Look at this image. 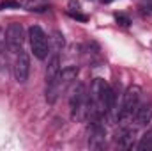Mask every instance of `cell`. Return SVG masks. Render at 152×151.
<instances>
[{"label":"cell","mask_w":152,"mask_h":151,"mask_svg":"<svg viewBox=\"0 0 152 151\" xmlns=\"http://www.w3.org/2000/svg\"><path fill=\"white\" fill-rule=\"evenodd\" d=\"M28 71H30V59H28V53L20 50L18 55H16V61H14V76L20 84H25L27 78H28Z\"/></svg>","instance_id":"6"},{"label":"cell","mask_w":152,"mask_h":151,"mask_svg":"<svg viewBox=\"0 0 152 151\" xmlns=\"http://www.w3.org/2000/svg\"><path fill=\"white\" fill-rule=\"evenodd\" d=\"M117 21H122V25H129V20L122 14H117Z\"/></svg>","instance_id":"15"},{"label":"cell","mask_w":152,"mask_h":151,"mask_svg":"<svg viewBox=\"0 0 152 151\" xmlns=\"http://www.w3.org/2000/svg\"><path fill=\"white\" fill-rule=\"evenodd\" d=\"M88 144H90V148H103V144H104V128H103L97 121H96L94 126H92Z\"/></svg>","instance_id":"8"},{"label":"cell","mask_w":152,"mask_h":151,"mask_svg":"<svg viewBox=\"0 0 152 151\" xmlns=\"http://www.w3.org/2000/svg\"><path fill=\"white\" fill-rule=\"evenodd\" d=\"M103 2H112V0H103Z\"/></svg>","instance_id":"16"},{"label":"cell","mask_w":152,"mask_h":151,"mask_svg":"<svg viewBox=\"0 0 152 151\" xmlns=\"http://www.w3.org/2000/svg\"><path fill=\"white\" fill-rule=\"evenodd\" d=\"M7 7H20V2H14V0H5L0 4V9H7Z\"/></svg>","instance_id":"13"},{"label":"cell","mask_w":152,"mask_h":151,"mask_svg":"<svg viewBox=\"0 0 152 151\" xmlns=\"http://www.w3.org/2000/svg\"><path fill=\"white\" fill-rule=\"evenodd\" d=\"M117 137H118V139H117V142H118L122 148L131 150V148L134 146V132H133V130H122Z\"/></svg>","instance_id":"9"},{"label":"cell","mask_w":152,"mask_h":151,"mask_svg":"<svg viewBox=\"0 0 152 151\" xmlns=\"http://www.w3.org/2000/svg\"><path fill=\"white\" fill-rule=\"evenodd\" d=\"M90 110V98L87 96V89L83 84H78L71 96V114L76 119H83Z\"/></svg>","instance_id":"2"},{"label":"cell","mask_w":152,"mask_h":151,"mask_svg":"<svg viewBox=\"0 0 152 151\" xmlns=\"http://www.w3.org/2000/svg\"><path fill=\"white\" fill-rule=\"evenodd\" d=\"M140 94H142V89L138 85H133V87H129L126 91L124 100H122V107L118 110V117L120 119H124V117H127V115H131L134 112L136 105L140 103Z\"/></svg>","instance_id":"4"},{"label":"cell","mask_w":152,"mask_h":151,"mask_svg":"<svg viewBox=\"0 0 152 151\" xmlns=\"http://www.w3.org/2000/svg\"><path fill=\"white\" fill-rule=\"evenodd\" d=\"M53 39H55V46H57V50L64 46V36H62L60 32H55V38Z\"/></svg>","instance_id":"12"},{"label":"cell","mask_w":152,"mask_h":151,"mask_svg":"<svg viewBox=\"0 0 152 151\" xmlns=\"http://www.w3.org/2000/svg\"><path fill=\"white\" fill-rule=\"evenodd\" d=\"M58 80H60V59L58 55H53L46 68V100L50 103L55 101L58 94Z\"/></svg>","instance_id":"1"},{"label":"cell","mask_w":152,"mask_h":151,"mask_svg":"<svg viewBox=\"0 0 152 151\" xmlns=\"http://www.w3.org/2000/svg\"><path fill=\"white\" fill-rule=\"evenodd\" d=\"M136 148L140 151H152V128L143 133V137H142V141L138 142Z\"/></svg>","instance_id":"10"},{"label":"cell","mask_w":152,"mask_h":151,"mask_svg":"<svg viewBox=\"0 0 152 151\" xmlns=\"http://www.w3.org/2000/svg\"><path fill=\"white\" fill-rule=\"evenodd\" d=\"M20 5L25 7V9H28V11H36V13H42V11L48 9L46 5H41L36 0H20Z\"/></svg>","instance_id":"11"},{"label":"cell","mask_w":152,"mask_h":151,"mask_svg":"<svg viewBox=\"0 0 152 151\" xmlns=\"http://www.w3.org/2000/svg\"><path fill=\"white\" fill-rule=\"evenodd\" d=\"M28 39H30V48H32L34 55L39 61H44L48 55V38H46L44 30L39 25H32L28 29Z\"/></svg>","instance_id":"3"},{"label":"cell","mask_w":152,"mask_h":151,"mask_svg":"<svg viewBox=\"0 0 152 151\" xmlns=\"http://www.w3.org/2000/svg\"><path fill=\"white\" fill-rule=\"evenodd\" d=\"M5 43L11 52H20L23 44V27L20 23H11L5 30Z\"/></svg>","instance_id":"5"},{"label":"cell","mask_w":152,"mask_h":151,"mask_svg":"<svg viewBox=\"0 0 152 151\" xmlns=\"http://www.w3.org/2000/svg\"><path fill=\"white\" fill-rule=\"evenodd\" d=\"M134 121L136 124H147L152 119V103L151 101H143V103H138L136 109H134Z\"/></svg>","instance_id":"7"},{"label":"cell","mask_w":152,"mask_h":151,"mask_svg":"<svg viewBox=\"0 0 152 151\" xmlns=\"http://www.w3.org/2000/svg\"><path fill=\"white\" fill-rule=\"evenodd\" d=\"M69 9H71V11H78V9H80V2H78V0H71V2H69Z\"/></svg>","instance_id":"14"}]
</instances>
